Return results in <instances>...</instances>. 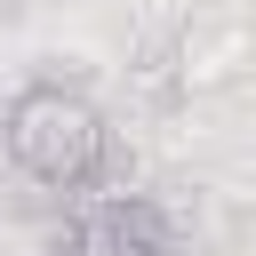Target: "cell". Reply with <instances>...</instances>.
Wrapping results in <instances>:
<instances>
[{
    "mask_svg": "<svg viewBox=\"0 0 256 256\" xmlns=\"http://www.w3.org/2000/svg\"><path fill=\"white\" fill-rule=\"evenodd\" d=\"M0 144H8V160H16L32 184H48V192H80V184H96L104 160H112V128H104L96 96H80V88H64V80L16 88L8 112H0Z\"/></svg>",
    "mask_w": 256,
    "mask_h": 256,
    "instance_id": "6da1fadb",
    "label": "cell"
},
{
    "mask_svg": "<svg viewBox=\"0 0 256 256\" xmlns=\"http://www.w3.org/2000/svg\"><path fill=\"white\" fill-rule=\"evenodd\" d=\"M56 256H176V232L152 200L120 192V200H96L72 216V232L56 240Z\"/></svg>",
    "mask_w": 256,
    "mask_h": 256,
    "instance_id": "7a4b0ae2",
    "label": "cell"
}]
</instances>
